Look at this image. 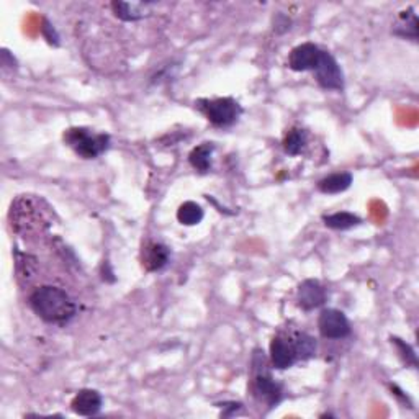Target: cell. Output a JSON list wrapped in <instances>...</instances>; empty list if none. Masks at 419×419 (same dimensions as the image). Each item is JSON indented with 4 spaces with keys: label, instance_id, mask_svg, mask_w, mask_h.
Segmentation results:
<instances>
[{
    "label": "cell",
    "instance_id": "6da1fadb",
    "mask_svg": "<svg viewBox=\"0 0 419 419\" xmlns=\"http://www.w3.org/2000/svg\"><path fill=\"white\" fill-rule=\"evenodd\" d=\"M28 302L36 316L50 325H66L73 320L78 311V307L69 293L52 285H43L33 290Z\"/></svg>",
    "mask_w": 419,
    "mask_h": 419
},
{
    "label": "cell",
    "instance_id": "7a4b0ae2",
    "mask_svg": "<svg viewBox=\"0 0 419 419\" xmlns=\"http://www.w3.org/2000/svg\"><path fill=\"white\" fill-rule=\"evenodd\" d=\"M63 140L82 159H97L110 147V135L95 133L84 126H74L66 130Z\"/></svg>",
    "mask_w": 419,
    "mask_h": 419
},
{
    "label": "cell",
    "instance_id": "3957f363",
    "mask_svg": "<svg viewBox=\"0 0 419 419\" xmlns=\"http://www.w3.org/2000/svg\"><path fill=\"white\" fill-rule=\"evenodd\" d=\"M267 367L264 354L256 352L252 359V392L260 402L267 403L269 406H275L282 399L284 390L282 385L274 380Z\"/></svg>",
    "mask_w": 419,
    "mask_h": 419
},
{
    "label": "cell",
    "instance_id": "277c9868",
    "mask_svg": "<svg viewBox=\"0 0 419 419\" xmlns=\"http://www.w3.org/2000/svg\"><path fill=\"white\" fill-rule=\"evenodd\" d=\"M195 107L203 113L205 118L212 125L226 128L235 125L237 118L241 117L242 107L231 97L223 98H200L195 102Z\"/></svg>",
    "mask_w": 419,
    "mask_h": 419
},
{
    "label": "cell",
    "instance_id": "5b68a950",
    "mask_svg": "<svg viewBox=\"0 0 419 419\" xmlns=\"http://www.w3.org/2000/svg\"><path fill=\"white\" fill-rule=\"evenodd\" d=\"M316 82L326 90H337L341 92L344 89V73H342L339 63L331 52L323 51L320 63L313 71Z\"/></svg>",
    "mask_w": 419,
    "mask_h": 419
},
{
    "label": "cell",
    "instance_id": "8992f818",
    "mask_svg": "<svg viewBox=\"0 0 419 419\" xmlns=\"http://www.w3.org/2000/svg\"><path fill=\"white\" fill-rule=\"evenodd\" d=\"M318 330L326 339H344L351 335V325L347 316L336 308L323 309L318 318Z\"/></svg>",
    "mask_w": 419,
    "mask_h": 419
},
{
    "label": "cell",
    "instance_id": "52a82bcc",
    "mask_svg": "<svg viewBox=\"0 0 419 419\" xmlns=\"http://www.w3.org/2000/svg\"><path fill=\"white\" fill-rule=\"evenodd\" d=\"M323 54L320 46L313 43H303V45L295 46L288 56V68L295 73H307V71L316 69Z\"/></svg>",
    "mask_w": 419,
    "mask_h": 419
},
{
    "label": "cell",
    "instance_id": "ba28073f",
    "mask_svg": "<svg viewBox=\"0 0 419 419\" xmlns=\"http://www.w3.org/2000/svg\"><path fill=\"white\" fill-rule=\"evenodd\" d=\"M328 298L326 288L314 279H308L303 280L302 284L298 285V292H297V303L298 307L304 309V311H311L314 308H320L325 304Z\"/></svg>",
    "mask_w": 419,
    "mask_h": 419
},
{
    "label": "cell",
    "instance_id": "9c48e42d",
    "mask_svg": "<svg viewBox=\"0 0 419 419\" xmlns=\"http://www.w3.org/2000/svg\"><path fill=\"white\" fill-rule=\"evenodd\" d=\"M298 362L297 352H295L293 342L290 337L275 336L270 342V364L274 369L285 370L293 367Z\"/></svg>",
    "mask_w": 419,
    "mask_h": 419
},
{
    "label": "cell",
    "instance_id": "30bf717a",
    "mask_svg": "<svg viewBox=\"0 0 419 419\" xmlns=\"http://www.w3.org/2000/svg\"><path fill=\"white\" fill-rule=\"evenodd\" d=\"M170 260V251L168 246L161 244V242H147L142 247L141 252V264L147 272H157L163 270Z\"/></svg>",
    "mask_w": 419,
    "mask_h": 419
},
{
    "label": "cell",
    "instance_id": "8fae6325",
    "mask_svg": "<svg viewBox=\"0 0 419 419\" xmlns=\"http://www.w3.org/2000/svg\"><path fill=\"white\" fill-rule=\"evenodd\" d=\"M103 398L97 390L84 388L71 402V409L79 416H95L102 409Z\"/></svg>",
    "mask_w": 419,
    "mask_h": 419
},
{
    "label": "cell",
    "instance_id": "7c38bea8",
    "mask_svg": "<svg viewBox=\"0 0 419 419\" xmlns=\"http://www.w3.org/2000/svg\"><path fill=\"white\" fill-rule=\"evenodd\" d=\"M215 152V145L213 142H203L197 147H193L189 154V163L192 168L200 174H207L212 170V159Z\"/></svg>",
    "mask_w": 419,
    "mask_h": 419
},
{
    "label": "cell",
    "instance_id": "4fadbf2b",
    "mask_svg": "<svg viewBox=\"0 0 419 419\" xmlns=\"http://www.w3.org/2000/svg\"><path fill=\"white\" fill-rule=\"evenodd\" d=\"M352 180L354 179H352L351 172L331 174L318 182V190L325 195H337L346 192L352 185Z\"/></svg>",
    "mask_w": 419,
    "mask_h": 419
},
{
    "label": "cell",
    "instance_id": "5bb4252c",
    "mask_svg": "<svg viewBox=\"0 0 419 419\" xmlns=\"http://www.w3.org/2000/svg\"><path fill=\"white\" fill-rule=\"evenodd\" d=\"M323 221H325V225L328 228L337 231L351 230V228L359 226L362 223L360 218L351 212H337V213H332V215H325L323 216Z\"/></svg>",
    "mask_w": 419,
    "mask_h": 419
},
{
    "label": "cell",
    "instance_id": "9a60e30c",
    "mask_svg": "<svg viewBox=\"0 0 419 419\" xmlns=\"http://www.w3.org/2000/svg\"><path fill=\"white\" fill-rule=\"evenodd\" d=\"M393 33L402 38H411V40H416L418 38V17H416V13H414L413 8H408L406 12L399 13L398 23L395 25Z\"/></svg>",
    "mask_w": 419,
    "mask_h": 419
},
{
    "label": "cell",
    "instance_id": "2e32d148",
    "mask_svg": "<svg viewBox=\"0 0 419 419\" xmlns=\"http://www.w3.org/2000/svg\"><path fill=\"white\" fill-rule=\"evenodd\" d=\"M290 339L293 342L298 360H308L316 355V341L313 336L307 335V332H295Z\"/></svg>",
    "mask_w": 419,
    "mask_h": 419
},
{
    "label": "cell",
    "instance_id": "e0dca14e",
    "mask_svg": "<svg viewBox=\"0 0 419 419\" xmlns=\"http://www.w3.org/2000/svg\"><path fill=\"white\" fill-rule=\"evenodd\" d=\"M308 141V135L307 131L302 130V128H292L287 135L284 138V151L287 152L288 156H298L302 154L304 146H307Z\"/></svg>",
    "mask_w": 419,
    "mask_h": 419
},
{
    "label": "cell",
    "instance_id": "ac0fdd59",
    "mask_svg": "<svg viewBox=\"0 0 419 419\" xmlns=\"http://www.w3.org/2000/svg\"><path fill=\"white\" fill-rule=\"evenodd\" d=\"M203 208L195 202H184L177 210V221L184 226H195L203 220Z\"/></svg>",
    "mask_w": 419,
    "mask_h": 419
},
{
    "label": "cell",
    "instance_id": "d6986e66",
    "mask_svg": "<svg viewBox=\"0 0 419 419\" xmlns=\"http://www.w3.org/2000/svg\"><path fill=\"white\" fill-rule=\"evenodd\" d=\"M110 7L113 13H115V17L123 22H138L145 17V13H141L140 6H136V3L112 2Z\"/></svg>",
    "mask_w": 419,
    "mask_h": 419
},
{
    "label": "cell",
    "instance_id": "ffe728a7",
    "mask_svg": "<svg viewBox=\"0 0 419 419\" xmlns=\"http://www.w3.org/2000/svg\"><path fill=\"white\" fill-rule=\"evenodd\" d=\"M392 344H395V347L398 349V354L402 357V360L406 365L416 367L418 365V359H416V352L409 344H406L403 339H399V337H392Z\"/></svg>",
    "mask_w": 419,
    "mask_h": 419
},
{
    "label": "cell",
    "instance_id": "44dd1931",
    "mask_svg": "<svg viewBox=\"0 0 419 419\" xmlns=\"http://www.w3.org/2000/svg\"><path fill=\"white\" fill-rule=\"evenodd\" d=\"M41 31H43V36L46 38V41L50 43V45H54V46L59 45V35H58V31L54 30V27H52L50 22H47V20L43 22Z\"/></svg>",
    "mask_w": 419,
    "mask_h": 419
},
{
    "label": "cell",
    "instance_id": "7402d4cb",
    "mask_svg": "<svg viewBox=\"0 0 419 419\" xmlns=\"http://www.w3.org/2000/svg\"><path fill=\"white\" fill-rule=\"evenodd\" d=\"M290 25H292V20L287 15H284V13H279V15H275L274 18V30L277 33H285L290 30Z\"/></svg>",
    "mask_w": 419,
    "mask_h": 419
},
{
    "label": "cell",
    "instance_id": "603a6c76",
    "mask_svg": "<svg viewBox=\"0 0 419 419\" xmlns=\"http://www.w3.org/2000/svg\"><path fill=\"white\" fill-rule=\"evenodd\" d=\"M218 406L223 408L221 416H231V414H235L237 411V409H241L242 404L241 403H236V402H226V403L218 404Z\"/></svg>",
    "mask_w": 419,
    "mask_h": 419
}]
</instances>
